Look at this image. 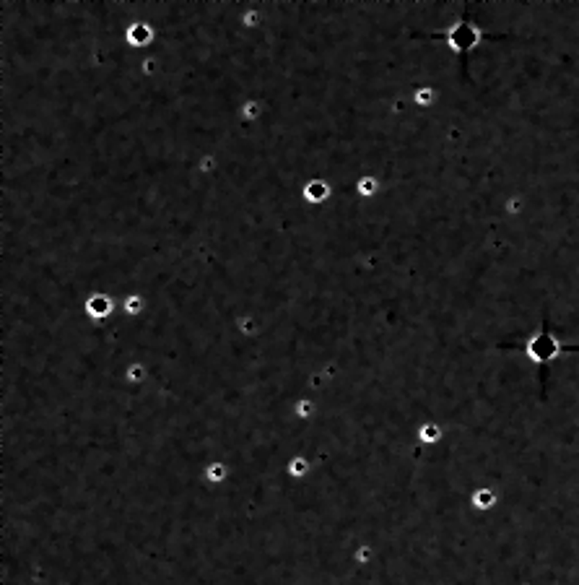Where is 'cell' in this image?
Segmentation results:
<instances>
[{"label": "cell", "mask_w": 579, "mask_h": 585, "mask_svg": "<svg viewBox=\"0 0 579 585\" xmlns=\"http://www.w3.org/2000/svg\"><path fill=\"white\" fill-rule=\"evenodd\" d=\"M294 411H296V417H299V419H302V422H304V419L312 417L314 403H312V401H309V398H299V401H296V406H294Z\"/></svg>", "instance_id": "8992f818"}, {"label": "cell", "mask_w": 579, "mask_h": 585, "mask_svg": "<svg viewBox=\"0 0 579 585\" xmlns=\"http://www.w3.org/2000/svg\"><path fill=\"white\" fill-rule=\"evenodd\" d=\"M354 190L356 195L364 200H372L380 195V190H382V182H380V177L377 175H369V172H364V175H359L354 182Z\"/></svg>", "instance_id": "277c9868"}, {"label": "cell", "mask_w": 579, "mask_h": 585, "mask_svg": "<svg viewBox=\"0 0 579 585\" xmlns=\"http://www.w3.org/2000/svg\"><path fill=\"white\" fill-rule=\"evenodd\" d=\"M117 307H120V299L115 297V294H104V291H99V294H89V297L83 299V305H81L83 315H86L89 320H97V323L112 318Z\"/></svg>", "instance_id": "6da1fadb"}, {"label": "cell", "mask_w": 579, "mask_h": 585, "mask_svg": "<svg viewBox=\"0 0 579 585\" xmlns=\"http://www.w3.org/2000/svg\"><path fill=\"white\" fill-rule=\"evenodd\" d=\"M309 471H312V460L307 456H296L286 463V474L291 479H296V481H302L304 476H309Z\"/></svg>", "instance_id": "5b68a950"}, {"label": "cell", "mask_w": 579, "mask_h": 585, "mask_svg": "<svg viewBox=\"0 0 579 585\" xmlns=\"http://www.w3.org/2000/svg\"><path fill=\"white\" fill-rule=\"evenodd\" d=\"M333 193L335 190H333V185H330V179L312 177L304 188H302V198H304L309 206H325L327 200L333 198Z\"/></svg>", "instance_id": "7a4b0ae2"}, {"label": "cell", "mask_w": 579, "mask_h": 585, "mask_svg": "<svg viewBox=\"0 0 579 585\" xmlns=\"http://www.w3.org/2000/svg\"><path fill=\"white\" fill-rule=\"evenodd\" d=\"M236 112H239V120H242L245 125H260L263 118H266V102L250 97V99H245L239 104Z\"/></svg>", "instance_id": "3957f363"}]
</instances>
